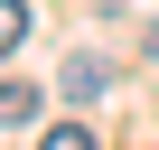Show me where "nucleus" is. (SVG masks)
<instances>
[{"mask_svg":"<svg viewBox=\"0 0 159 150\" xmlns=\"http://www.w3.org/2000/svg\"><path fill=\"white\" fill-rule=\"evenodd\" d=\"M103 94H112V66H103L94 47H84V56H66V103H103Z\"/></svg>","mask_w":159,"mask_h":150,"instance_id":"nucleus-1","label":"nucleus"},{"mask_svg":"<svg viewBox=\"0 0 159 150\" xmlns=\"http://www.w3.org/2000/svg\"><path fill=\"white\" fill-rule=\"evenodd\" d=\"M19 122H38V85H28V75L0 85V131H19Z\"/></svg>","mask_w":159,"mask_h":150,"instance_id":"nucleus-2","label":"nucleus"},{"mask_svg":"<svg viewBox=\"0 0 159 150\" xmlns=\"http://www.w3.org/2000/svg\"><path fill=\"white\" fill-rule=\"evenodd\" d=\"M38 150H94V122H47Z\"/></svg>","mask_w":159,"mask_h":150,"instance_id":"nucleus-3","label":"nucleus"},{"mask_svg":"<svg viewBox=\"0 0 159 150\" xmlns=\"http://www.w3.org/2000/svg\"><path fill=\"white\" fill-rule=\"evenodd\" d=\"M19 38H28V0H0V56H10Z\"/></svg>","mask_w":159,"mask_h":150,"instance_id":"nucleus-4","label":"nucleus"}]
</instances>
